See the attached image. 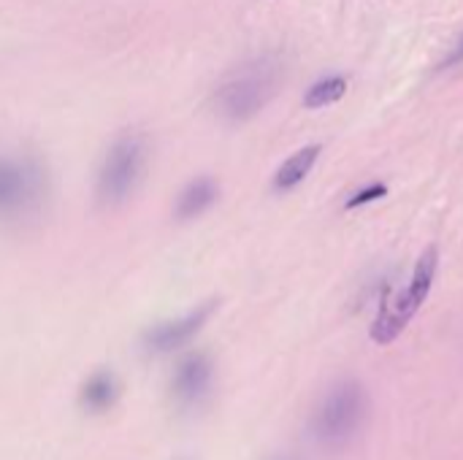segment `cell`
<instances>
[{
  "label": "cell",
  "instance_id": "cell-1",
  "mask_svg": "<svg viewBox=\"0 0 463 460\" xmlns=\"http://www.w3.org/2000/svg\"><path fill=\"white\" fill-rule=\"evenodd\" d=\"M282 84V60L277 54H258L236 65L214 89L212 103L220 119L247 122L260 114Z\"/></svg>",
  "mask_w": 463,
  "mask_h": 460
},
{
  "label": "cell",
  "instance_id": "cell-2",
  "mask_svg": "<svg viewBox=\"0 0 463 460\" xmlns=\"http://www.w3.org/2000/svg\"><path fill=\"white\" fill-rule=\"evenodd\" d=\"M49 176L38 157L0 152V222H22L41 211Z\"/></svg>",
  "mask_w": 463,
  "mask_h": 460
},
{
  "label": "cell",
  "instance_id": "cell-3",
  "mask_svg": "<svg viewBox=\"0 0 463 460\" xmlns=\"http://www.w3.org/2000/svg\"><path fill=\"white\" fill-rule=\"evenodd\" d=\"M146 171V144L138 133L119 136L103 155L95 174V201L103 209L122 206L138 190Z\"/></svg>",
  "mask_w": 463,
  "mask_h": 460
},
{
  "label": "cell",
  "instance_id": "cell-4",
  "mask_svg": "<svg viewBox=\"0 0 463 460\" xmlns=\"http://www.w3.org/2000/svg\"><path fill=\"white\" fill-rule=\"evenodd\" d=\"M369 418V396L361 382L345 380L336 382L320 401L312 434L323 447H345L350 445Z\"/></svg>",
  "mask_w": 463,
  "mask_h": 460
},
{
  "label": "cell",
  "instance_id": "cell-5",
  "mask_svg": "<svg viewBox=\"0 0 463 460\" xmlns=\"http://www.w3.org/2000/svg\"><path fill=\"white\" fill-rule=\"evenodd\" d=\"M437 268H439V252H437V247H429L418 258L407 290L404 293H393L391 287L385 290L380 312H377V317L372 323V342L391 344L410 325V320L418 314V309L426 304V298H429V293L434 287Z\"/></svg>",
  "mask_w": 463,
  "mask_h": 460
},
{
  "label": "cell",
  "instance_id": "cell-6",
  "mask_svg": "<svg viewBox=\"0 0 463 460\" xmlns=\"http://www.w3.org/2000/svg\"><path fill=\"white\" fill-rule=\"evenodd\" d=\"M214 309H217V301H206V304L190 309L187 314L176 317V320H165V323L152 325L144 333V350L152 355H168V352L182 350L184 344H190L203 331V325L212 320Z\"/></svg>",
  "mask_w": 463,
  "mask_h": 460
},
{
  "label": "cell",
  "instance_id": "cell-7",
  "mask_svg": "<svg viewBox=\"0 0 463 460\" xmlns=\"http://www.w3.org/2000/svg\"><path fill=\"white\" fill-rule=\"evenodd\" d=\"M212 380H214V366H212L209 355L190 352L187 358L179 361V366L174 371V380H171L174 399L182 407H195L209 396Z\"/></svg>",
  "mask_w": 463,
  "mask_h": 460
},
{
  "label": "cell",
  "instance_id": "cell-8",
  "mask_svg": "<svg viewBox=\"0 0 463 460\" xmlns=\"http://www.w3.org/2000/svg\"><path fill=\"white\" fill-rule=\"evenodd\" d=\"M220 198V184L212 179V176H198L193 179L179 195H176V203H174V217L179 222H190V220H198L201 214H206Z\"/></svg>",
  "mask_w": 463,
  "mask_h": 460
},
{
  "label": "cell",
  "instance_id": "cell-9",
  "mask_svg": "<svg viewBox=\"0 0 463 460\" xmlns=\"http://www.w3.org/2000/svg\"><path fill=\"white\" fill-rule=\"evenodd\" d=\"M117 399H119V382L111 371H95L92 377L84 380L79 390V404L92 415L109 412L117 404Z\"/></svg>",
  "mask_w": 463,
  "mask_h": 460
},
{
  "label": "cell",
  "instance_id": "cell-10",
  "mask_svg": "<svg viewBox=\"0 0 463 460\" xmlns=\"http://www.w3.org/2000/svg\"><path fill=\"white\" fill-rule=\"evenodd\" d=\"M320 152H323V146H320V144H312V146L298 149L293 157H288V160L279 165V171L274 174V190H277V192H290V190H296V187L309 176V171H312V165L317 163Z\"/></svg>",
  "mask_w": 463,
  "mask_h": 460
},
{
  "label": "cell",
  "instance_id": "cell-11",
  "mask_svg": "<svg viewBox=\"0 0 463 460\" xmlns=\"http://www.w3.org/2000/svg\"><path fill=\"white\" fill-rule=\"evenodd\" d=\"M345 95H347V79L345 76H326L307 89L304 106L307 108H326V106L342 100Z\"/></svg>",
  "mask_w": 463,
  "mask_h": 460
},
{
  "label": "cell",
  "instance_id": "cell-12",
  "mask_svg": "<svg viewBox=\"0 0 463 460\" xmlns=\"http://www.w3.org/2000/svg\"><path fill=\"white\" fill-rule=\"evenodd\" d=\"M388 195V187L385 184H369V187H364L361 192H355L350 201H347V209H358V206H366V203H374V201H380V198H385Z\"/></svg>",
  "mask_w": 463,
  "mask_h": 460
},
{
  "label": "cell",
  "instance_id": "cell-13",
  "mask_svg": "<svg viewBox=\"0 0 463 460\" xmlns=\"http://www.w3.org/2000/svg\"><path fill=\"white\" fill-rule=\"evenodd\" d=\"M463 62V33L461 38L456 41V46L450 49V54L445 57V62L439 65V68H453V65H461Z\"/></svg>",
  "mask_w": 463,
  "mask_h": 460
}]
</instances>
